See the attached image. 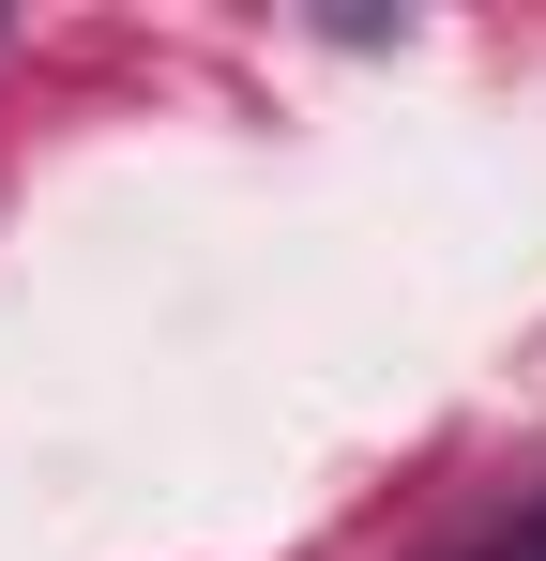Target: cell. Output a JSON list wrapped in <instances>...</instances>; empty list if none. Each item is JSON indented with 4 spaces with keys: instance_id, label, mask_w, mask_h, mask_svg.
Segmentation results:
<instances>
[{
    "instance_id": "6da1fadb",
    "label": "cell",
    "mask_w": 546,
    "mask_h": 561,
    "mask_svg": "<svg viewBox=\"0 0 546 561\" xmlns=\"http://www.w3.org/2000/svg\"><path fill=\"white\" fill-rule=\"evenodd\" d=\"M470 561H546V485H532V501H516V516H501V531H486Z\"/></svg>"
}]
</instances>
